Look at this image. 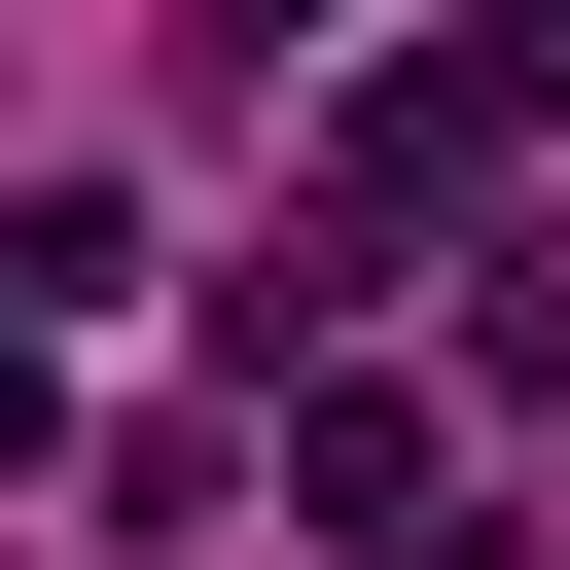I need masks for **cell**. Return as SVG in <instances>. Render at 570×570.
I'll return each mask as SVG.
<instances>
[{"label": "cell", "instance_id": "6da1fadb", "mask_svg": "<svg viewBox=\"0 0 570 570\" xmlns=\"http://www.w3.org/2000/svg\"><path fill=\"white\" fill-rule=\"evenodd\" d=\"M534 107H570V36H463V71H356V107H321V178H356V214H463V178L534 142Z\"/></svg>", "mask_w": 570, "mask_h": 570}, {"label": "cell", "instance_id": "7a4b0ae2", "mask_svg": "<svg viewBox=\"0 0 570 570\" xmlns=\"http://www.w3.org/2000/svg\"><path fill=\"white\" fill-rule=\"evenodd\" d=\"M285 534H428V392H392V356L285 392Z\"/></svg>", "mask_w": 570, "mask_h": 570}]
</instances>
